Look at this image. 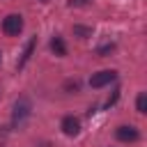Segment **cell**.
I'll return each mask as SVG.
<instances>
[{"label": "cell", "mask_w": 147, "mask_h": 147, "mask_svg": "<svg viewBox=\"0 0 147 147\" xmlns=\"http://www.w3.org/2000/svg\"><path fill=\"white\" fill-rule=\"evenodd\" d=\"M30 113H32V103H30V99H28V96H18L16 103H14V113H11V122H14V126H21V124L30 117Z\"/></svg>", "instance_id": "obj_1"}, {"label": "cell", "mask_w": 147, "mask_h": 147, "mask_svg": "<svg viewBox=\"0 0 147 147\" xmlns=\"http://www.w3.org/2000/svg\"><path fill=\"white\" fill-rule=\"evenodd\" d=\"M2 32L7 37H18L23 32V16L21 14H7L2 18Z\"/></svg>", "instance_id": "obj_2"}, {"label": "cell", "mask_w": 147, "mask_h": 147, "mask_svg": "<svg viewBox=\"0 0 147 147\" xmlns=\"http://www.w3.org/2000/svg\"><path fill=\"white\" fill-rule=\"evenodd\" d=\"M115 78H117V71H113V69L96 71V74H92V78H90V87H94V90H99V87H106V85H110Z\"/></svg>", "instance_id": "obj_3"}, {"label": "cell", "mask_w": 147, "mask_h": 147, "mask_svg": "<svg viewBox=\"0 0 147 147\" xmlns=\"http://www.w3.org/2000/svg\"><path fill=\"white\" fill-rule=\"evenodd\" d=\"M115 136H117L119 142H136L140 138V131L136 126H131V124H122V126H117Z\"/></svg>", "instance_id": "obj_4"}, {"label": "cell", "mask_w": 147, "mask_h": 147, "mask_svg": "<svg viewBox=\"0 0 147 147\" xmlns=\"http://www.w3.org/2000/svg\"><path fill=\"white\" fill-rule=\"evenodd\" d=\"M60 129H62V133L64 136H78L80 133V119L78 117H74V115H67V117H62V124H60Z\"/></svg>", "instance_id": "obj_5"}, {"label": "cell", "mask_w": 147, "mask_h": 147, "mask_svg": "<svg viewBox=\"0 0 147 147\" xmlns=\"http://www.w3.org/2000/svg\"><path fill=\"white\" fill-rule=\"evenodd\" d=\"M51 51H53L57 57H64V55H67V44H64V39H62L60 34H53V39H51Z\"/></svg>", "instance_id": "obj_6"}, {"label": "cell", "mask_w": 147, "mask_h": 147, "mask_svg": "<svg viewBox=\"0 0 147 147\" xmlns=\"http://www.w3.org/2000/svg\"><path fill=\"white\" fill-rule=\"evenodd\" d=\"M34 46H37V37H32L30 41H28V46H25V51H23V55H21V60H18V69H23L25 64H28V60L32 57V51H34Z\"/></svg>", "instance_id": "obj_7"}, {"label": "cell", "mask_w": 147, "mask_h": 147, "mask_svg": "<svg viewBox=\"0 0 147 147\" xmlns=\"http://www.w3.org/2000/svg\"><path fill=\"white\" fill-rule=\"evenodd\" d=\"M74 34H76L78 39H87V37H92V28H90V25L76 23V25H74Z\"/></svg>", "instance_id": "obj_8"}, {"label": "cell", "mask_w": 147, "mask_h": 147, "mask_svg": "<svg viewBox=\"0 0 147 147\" xmlns=\"http://www.w3.org/2000/svg\"><path fill=\"white\" fill-rule=\"evenodd\" d=\"M136 110H138L140 115H145V113H147V94H145V92H140V94H138V99H136Z\"/></svg>", "instance_id": "obj_9"}, {"label": "cell", "mask_w": 147, "mask_h": 147, "mask_svg": "<svg viewBox=\"0 0 147 147\" xmlns=\"http://www.w3.org/2000/svg\"><path fill=\"white\" fill-rule=\"evenodd\" d=\"M64 90H67L69 94H76V92L80 90V83H78V80H67V83H64Z\"/></svg>", "instance_id": "obj_10"}, {"label": "cell", "mask_w": 147, "mask_h": 147, "mask_svg": "<svg viewBox=\"0 0 147 147\" xmlns=\"http://www.w3.org/2000/svg\"><path fill=\"white\" fill-rule=\"evenodd\" d=\"M113 51H115V44H106V46L99 48V55H108V53H113Z\"/></svg>", "instance_id": "obj_11"}, {"label": "cell", "mask_w": 147, "mask_h": 147, "mask_svg": "<svg viewBox=\"0 0 147 147\" xmlns=\"http://www.w3.org/2000/svg\"><path fill=\"white\" fill-rule=\"evenodd\" d=\"M92 0H69V7H87Z\"/></svg>", "instance_id": "obj_12"}, {"label": "cell", "mask_w": 147, "mask_h": 147, "mask_svg": "<svg viewBox=\"0 0 147 147\" xmlns=\"http://www.w3.org/2000/svg\"><path fill=\"white\" fill-rule=\"evenodd\" d=\"M39 2H48V0H39Z\"/></svg>", "instance_id": "obj_13"}, {"label": "cell", "mask_w": 147, "mask_h": 147, "mask_svg": "<svg viewBox=\"0 0 147 147\" xmlns=\"http://www.w3.org/2000/svg\"><path fill=\"white\" fill-rule=\"evenodd\" d=\"M0 62H2V53H0Z\"/></svg>", "instance_id": "obj_14"}]
</instances>
